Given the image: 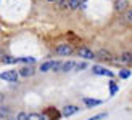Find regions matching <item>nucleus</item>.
<instances>
[{
    "instance_id": "27",
    "label": "nucleus",
    "mask_w": 132,
    "mask_h": 120,
    "mask_svg": "<svg viewBox=\"0 0 132 120\" xmlns=\"http://www.w3.org/2000/svg\"><path fill=\"white\" fill-rule=\"evenodd\" d=\"M0 120H2V118H0Z\"/></svg>"
},
{
    "instance_id": "1",
    "label": "nucleus",
    "mask_w": 132,
    "mask_h": 120,
    "mask_svg": "<svg viewBox=\"0 0 132 120\" xmlns=\"http://www.w3.org/2000/svg\"><path fill=\"white\" fill-rule=\"evenodd\" d=\"M55 51H56V55H60V56H69L72 53V46L69 43H61V45L56 46Z\"/></svg>"
},
{
    "instance_id": "5",
    "label": "nucleus",
    "mask_w": 132,
    "mask_h": 120,
    "mask_svg": "<svg viewBox=\"0 0 132 120\" xmlns=\"http://www.w3.org/2000/svg\"><path fill=\"white\" fill-rule=\"evenodd\" d=\"M77 53H79V56L84 58V59H94L95 58V53L89 48H85V46H81V48L77 50Z\"/></svg>"
},
{
    "instance_id": "7",
    "label": "nucleus",
    "mask_w": 132,
    "mask_h": 120,
    "mask_svg": "<svg viewBox=\"0 0 132 120\" xmlns=\"http://www.w3.org/2000/svg\"><path fill=\"white\" fill-rule=\"evenodd\" d=\"M127 6H129V0H116V3H114L116 11H119V13L126 11V10H127Z\"/></svg>"
},
{
    "instance_id": "16",
    "label": "nucleus",
    "mask_w": 132,
    "mask_h": 120,
    "mask_svg": "<svg viewBox=\"0 0 132 120\" xmlns=\"http://www.w3.org/2000/svg\"><path fill=\"white\" fill-rule=\"evenodd\" d=\"M28 120H44V117L37 112H31V114H28Z\"/></svg>"
},
{
    "instance_id": "19",
    "label": "nucleus",
    "mask_w": 132,
    "mask_h": 120,
    "mask_svg": "<svg viewBox=\"0 0 132 120\" xmlns=\"http://www.w3.org/2000/svg\"><path fill=\"white\" fill-rule=\"evenodd\" d=\"M119 77H121V78H129V77H130V71H129V69L119 71Z\"/></svg>"
},
{
    "instance_id": "17",
    "label": "nucleus",
    "mask_w": 132,
    "mask_h": 120,
    "mask_svg": "<svg viewBox=\"0 0 132 120\" xmlns=\"http://www.w3.org/2000/svg\"><path fill=\"white\" fill-rule=\"evenodd\" d=\"M116 93H118V85H116L114 82H110V95L114 96Z\"/></svg>"
},
{
    "instance_id": "18",
    "label": "nucleus",
    "mask_w": 132,
    "mask_h": 120,
    "mask_svg": "<svg viewBox=\"0 0 132 120\" xmlns=\"http://www.w3.org/2000/svg\"><path fill=\"white\" fill-rule=\"evenodd\" d=\"M3 63H6V64H15V63H19V58H10V56H6V58H3Z\"/></svg>"
},
{
    "instance_id": "9",
    "label": "nucleus",
    "mask_w": 132,
    "mask_h": 120,
    "mask_svg": "<svg viewBox=\"0 0 132 120\" xmlns=\"http://www.w3.org/2000/svg\"><path fill=\"white\" fill-rule=\"evenodd\" d=\"M84 104L87 107H95V106H100L102 101L100 99H94V98H84Z\"/></svg>"
},
{
    "instance_id": "25",
    "label": "nucleus",
    "mask_w": 132,
    "mask_h": 120,
    "mask_svg": "<svg viewBox=\"0 0 132 120\" xmlns=\"http://www.w3.org/2000/svg\"><path fill=\"white\" fill-rule=\"evenodd\" d=\"M2 115H6V109H0V117Z\"/></svg>"
},
{
    "instance_id": "2",
    "label": "nucleus",
    "mask_w": 132,
    "mask_h": 120,
    "mask_svg": "<svg viewBox=\"0 0 132 120\" xmlns=\"http://www.w3.org/2000/svg\"><path fill=\"white\" fill-rule=\"evenodd\" d=\"M0 78L5 82H16L18 80V72L16 71H5L0 74Z\"/></svg>"
},
{
    "instance_id": "3",
    "label": "nucleus",
    "mask_w": 132,
    "mask_h": 120,
    "mask_svg": "<svg viewBox=\"0 0 132 120\" xmlns=\"http://www.w3.org/2000/svg\"><path fill=\"white\" fill-rule=\"evenodd\" d=\"M76 112H79L77 106H74V104H66L64 107H63V111H61V115L63 117H71V115H74Z\"/></svg>"
},
{
    "instance_id": "22",
    "label": "nucleus",
    "mask_w": 132,
    "mask_h": 120,
    "mask_svg": "<svg viewBox=\"0 0 132 120\" xmlns=\"http://www.w3.org/2000/svg\"><path fill=\"white\" fill-rule=\"evenodd\" d=\"M16 120H28V114H24V112H19Z\"/></svg>"
},
{
    "instance_id": "26",
    "label": "nucleus",
    "mask_w": 132,
    "mask_h": 120,
    "mask_svg": "<svg viewBox=\"0 0 132 120\" xmlns=\"http://www.w3.org/2000/svg\"><path fill=\"white\" fill-rule=\"evenodd\" d=\"M47 2H52V3H53V2H56V0H47Z\"/></svg>"
},
{
    "instance_id": "12",
    "label": "nucleus",
    "mask_w": 132,
    "mask_h": 120,
    "mask_svg": "<svg viewBox=\"0 0 132 120\" xmlns=\"http://www.w3.org/2000/svg\"><path fill=\"white\" fill-rule=\"evenodd\" d=\"M53 66H55V61H47L40 66V72H47V71H53Z\"/></svg>"
},
{
    "instance_id": "15",
    "label": "nucleus",
    "mask_w": 132,
    "mask_h": 120,
    "mask_svg": "<svg viewBox=\"0 0 132 120\" xmlns=\"http://www.w3.org/2000/svg\"><path fill=\"white\" fill-rule=\"evenodd\" d=\"M72 67H76V64L72 63V61H66V63H61V71H64V72L71 71Z\"/></svg>"
},
{
    "instance_id": "10",
    "label": "nucleus",
    "mask_w": 132,
    "mask_h": 120,
    "mask_svg": "<svg viewBox=\"0 0 132 120\" xmlns=\"http://www.w3.org/2000/svg\"><path fill=\"white\" fill-rule=\"evenodd\" d=\"M32 74H34V67L32 66H28V67H21L19 69V75H23V77H31Z\"/></svg>"
},
{
    "instance_id": "21",
    "label": "nucleus",
    "mask_w": 132,
    "mask_h": 120,
    "mask_svg": "<svg viewBox=\"0 0 132 120\" xmlns=\"http://www.w3.org/2000/svg\"><path fill=\"white\" fill-rule=\"evenodd\" d=\"M19 63H29V64H32V63H34V58H19Z\"/></svg>"
},
{
    "instance_id": "24",
    "label": "nucleus",
    "mask_w": 132,
    "mask_h": 120,
    "mask_svg": "<svg viewBox=\"0 0 132 120\" xmlns=\"http://www.w3.org/2000/svg\"><path fill=\"white\" fill-rule=\"evenodd\" d=\"M66 5H68L66 0H60V8H66Z\"/></svg>"
},
{
    "instance_id": "20",
    "label": "nucleus",
    "mask_w": 132,
    "mask_h": 120,
    "mask_svg": "<svg viewBox=\"0 0 132 120\" xmlns=\"http://www.w3.org/2000/svg\"><path fill=\"white\" fill-rule=\"evenodd\" d=\"M102 118H106V112H103V114H97L94 117H90L89 120H102Z\"/></svg>"
},
{
    "instance_id": "4",
    "label": "nucleus",
    "mask_w": 132,
    "mask_h": 120,
    "mask_svg": "<svg viewBox=\"0 0 132 120\" xmlns=\"http://www.w3.org/2000/svg\"><path fill=\"white\" fill-rule=\"evenodd\" d=\"M92 72H94V74H97V75H106V77H113V75H114L110 69L103 67V66H94V67H92Z\"/></svg>"
},
{
    "instance_id": "11",
    "label": "nucleus",
    "mask_w": 132,
    "mask_h": 120,
    "mask_svg": "<svg viewBox=\"0 0 132 120\" xmlns=\"http://www.w3.org/2000/svg\"><path fill=\"white\" fill-rule=\"evenodd\" d=\"M122 19H124V23H126V24L132 26V8H127L126 11H124Z\"/></svg>"
},
{
    "instance_id": "23",
    "label": "nucleus",
    "mask_w": 132,
    "mask_h": 120,
    "mask_svg": "<svg viewBox=\"0 0 132 120\" xmlns=\"http://www.w3.org/2000/svg\"><path fill=\"white\" fill-rule=\"evenodd\" d=\"M85 67H87V64H85V63H81V64H76V69H77V71H82V69H85Z\"/></svg>"
},
{
    "instance_id": "6",
    "label": "nucleus",
    "mask_w": 132,
    "mask_h": 120,
    "mask_svg": "<svg viewBox=\"0 0 132 120\" xmlns=\"http://www.w3.org/2000/svg\"><path fill=\"white\" fill-rule=\"evenodd\" d=\"M116 63H121V64H132V53H130V51H124L122 55L116 59Z\"/></svg>"
},
{
    "instance_id": "8",
    "label": "nucleus",
    "mask_w": 132,
    "mask_h": 120,
    "mask_svg": "<svg viewBox=\"0 0 132 120\" xmlns=\"http://www.w3.org/2000/svg\"><path fill=\"white\" fill-rule=\"evenodd\" d=\"M47 115H48V120H58V118H60V114H58V111L53 109V107H48L47 111H45V114H44L42 117H47Z\"/></svg>"
},
{
    "instance_id": "14",
    "label": "nucleus",
    "mask_w": 132,
    "mask_h": 120,
    "mask_svg": "<svg viewBox=\"0 0 132 120\" xmlns=\"http://www.w3.org/2000/svg\"><path fill=\"white\" fill-rule=\"evenodd\" d=\"M95 56L102 58V59H106V61H110V59H111V55H110V51H106V50H100V51H98Z\"/></svg>"
},
{
    "instance_id": "13",
    "label": "nucleus",
    "mask_w": 132,
    "mask_h": 120,
    "mask_svg": "<svg viewBox=\"0 0 132 120\" xmlns=\"http://www.w3.org/2000/svg\"><path fill=\"white\" fill-rule=\"evenodd\" d=\"M82 2H84V0H68V6L72 8V10H77L79 6L82 5Z\"/></svg>"
}]
</instances>
